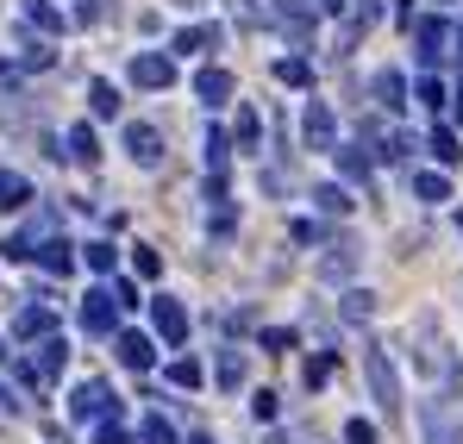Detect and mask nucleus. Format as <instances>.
<instances>
[{"mask_svg": "<svg viewBox=\"0 0 463 444\" xmlns=\"http://www.w3.org/2000/svg\"><path fill=\"white\" fill-rule=\"evenodd\" d=\"M364 370H370V388H376V407L383 413H401V382H394V364H388V351H364Z\"/></svg>", "mask_w": 463, "mask_h": 444, "instance_id": "f257e3e1", "label": "nucleus"}, {"mask_svg": "<svg viewBox=\"0 0 463 444\" xmlns=\"http://www.w3.org/2000/svg\"><path fill=\"white\" fill-rule=\"evenodd\" d=\"M407 32H413V44H420V63H445V38H451V25H445L439 13H420Z\"/></svg>", "mask_w": 463, "mask_h": 444, "instance_id": "f03ea898", "label": "nucleus"}, {"mask_svg": "<svg viewBox=\"0 0 463 444\" xmlns=\"http://www.w3.org/2000/svg\"><path fill=\"white\" fill-rule=\"evenodd\" d=\"M301 138H307V150H338V126H332V107H326V100H313V107H307Z\"/></svg>", "mask_w": 463, "mask_h": 444, "instance_id": "7ed1b4c3", "label": "nucleus"}, {"mask_svg": "<svg viewBox=\"0 0 463 444\" xmlns=\"http://www.w3.org/2000/svg\"><path fill=\"white\" fill-rule=\"evenodd\" d=\"M113 319H119V295L113 288H94V295L81 300V326L100 338V332H113Z\"/></svg>", "mask_w": 463, "mask_h": 444, "instance_id": "20e7f679", "label": "nucleus"}, {"mask_svg": "<svg viewBox=\"0 0 463 444\" xmlns=\"http://www.w3.org/2000/svg\"><path fill=\"white\" fill-rule=\"evenodd\" d=\"M132 81H138V88H169V81H175V57L138 51V57H132Z\"/></svg>", "mask_w": 463, "mask_h": 444, "instance_id": "39448f33", "label": "nucleus"}, {"mask_svg": "<svg viewBox=\"0 0 463 444\" xmlns=\"http://www.w3.org/2000/svg\"><path fill=\"white\" fill-rule=\"evenodd\" d=\"M126 150H132V156L151 169L156 156H163V132H156L151 119H132V126H126Z\"/></svg>", "mask_w": 463, "mask_h": 444, "instance_id": "423d86ee", "label": "nucleus"}, {"mask_svg": "<svg viewBox=\"0 0 463 444\" xmlns=\"http://www.w3.org/2000/svg\"><path fill=\"white\" fill-rule=\"evenodd\" d=\"M175 57H201V51H220V25L213 19H201V25H188V32H175V44H169Z\"/></svg>", "mask_w": 463, "mask_h": 444, "instance_id": "0eeeda50", "label": "nucleus"}, {"mask_svg": "<svg viewBox=\"0 0 463 444\" xmlns=\"http://www.w3.org/2000/svg\"><path fill=\"white\" fill-rule=\"evenodd\" d=\"M19 19L44 38H63V6H51V0H19Z\"/></svg>", "mask_w": 463, "mask_h": 444, "instance_id": "6e6552de", "label": "nucleus"}, {"mask_svg": "<svg viewBox=\"0 0 463 444\" xmlns=\"http://www.w3.org/2000/svg\"><path fill=\"white\" fill-rule=\"evenodd\" d=\"M151 319H156V332H163L169 345H182V338H188V313H182V307H175L169 295H156V300H151Z\"/></svg>", "mask_w": 463, "mask_h": 444, "instance_id": "1a4fd4ad", "label": "nucleus"}, {"mask_svg": "<svg viewBox=\"0 0 463 444\" xmlns=\"http://www.w3.org/2000/svg\"><path fill=\"white\" fill-rule=\"evenodd\" d=\"M194 94H201L207 107H226V94H232V75H226V70H201V75H194Z\"/></svg>", "mask_w": 463, "mask_h": 444, "instance_id": "9d476101", "label": "nucleus"}, {"mask_svg": "<svg viewBox=\"0 0 463 444\" xmlns=\"http://www.w3.org/2000/svg\"><path fill=\"white\" fill-rule=\"evenodd\" d=\"M25 201H32V182L13 175V169H0V213H19Z\"/></svg>", "mask_w": 463, "mask_h": 444, "instance_id": "9b49d317", "label": "nucleus"}, {"mask_svg": "<svg viewBox=\"0 0 463 444\" xmlns=\"http://www.w3.org/2000/svg\"><path fill=\"white\" fill-rule=\"evenodd\" d=\"M88 107H94V119H113L119 113V88L113 81H88Z\"/></svg>", "mask_w": 463, "mask_h": 444, "instance_id": "f8f14e48", "label": "nucleus"}, {"mask_svg": "<svg viewBox=\"0 0 463 444\" xmlns=\"http://www.w3.org/2000/svg\"><path fill=\"white\" fill-rule=\"evenodd\" d=\"M70 250H76V244L51 238V244H38V263H44V269H57V276H70V269H76V257H70Z\"/></svg>", "mask_w": 463, "mask_h": 444, "instance_id": "ddd939ff", "label": "nucleus"}, {"mask_svg": "<svg viewBox=\"0 0 463 444\" xmlns=\"http://www.w3.org/2000/svg\"><path fill=\"white\" fill-rule=\"evenodd\" d=\"M376 100H383L388 113H394V107H407V81H401V70H383V75H376Z\"/></svg>", "mask_w": 463, "mask_h": 444, "instance_id": "4468645a", "label": "nucleus"}, {"mask_svg": "<svg viewBox=\"0 0 463 444\" xmlns=\"http://www.w3.org/2000/svg\"><path fill=\"white\" fill-rule=\"evenodd\" d=\"M413 194H420V201H451V182H445L439 169H420V175H413Z\"/></svg>", "mask_w": 463, "mask_h": 444, "instance_id": "2eb2a0df", "label": "nucleus"}, {"mask_svg": "<svg viewBox=\"0 0 463 444\" xmlns=\"http://www.w3.org/2000/svg\"><path fill=\"white\" fill-rule=\"evenodd\" d=\"M338 169H345L351 182H364V175H370V150L364 145H338Z\"/></svg>", "mask_w": 463, "mask_h": 444, "instance_id": "dca6fc26", "label": "nucleus"}, {"mask_svg": "<svg viewBox=\"0 0 463 444\" xmlns=\"http://www.w3.org/2000/svg\"><path fill=\"white\" fill-rule=\"evenodd\" d=\"M107 407H113V401H107V388H100V382L76 388V413H81V420H94V413H107Z\"/></svg>", "mask_w": 463, "mask_h": 444, "instance_id": "f3484780", "label": "nucleus"}, {"mask_svg": "<svg viewBox=\"0 0 463 444\" xmlns=\"http://www.w3.org/2000/svg\"><path fill=\"white\" fill-rule=\"evenodd\" d=\"M38 332H51V307H32L13 319V338H38Z\"/></svg>", "mask_w": 463, "mask_h": 444, "instance_id": "a211bd4d", "label": "nucleus"}, {"mask_svg": "<svg viewBox=\"0 0 463 444\" xmlns=\"http://www.w3.org/2000/svg\"><path fill=\"white\" fill-rule=\"evenodd\" d=\"M119 364H126V370H145V364H151V345H145L138 332H126V338H119Z\"/></svg>", "mask_w": 463, "mask_h": 444, "instance_id": "6ab92c4d", "label": "nucleus"}, {"mask_svg": "<svg viewBox=\"0 0 463 444\" xmlns=\"http://www.w3.org/2000/svg\"><path fill=\"white\" fill-rule=\"evenodd\" d=\"M70 156L76 163H94L100 150H94V126H70Z\"/></svg>", "mask_w": 463, "mask_h": 444, "instance_id": "aec40b11", "label": "nucleus"}, {"mask_svg": "<svg viewBox=\"0 0 463 444\" xmlns=\"http://www.w3.org/2000/svg\"><path fill=\"white\" fill-rule=\"evenodd\" d=\"M432 156H439V163H458V156H463V145H458V132H451V126H439V132H432Z\"/></svg>", "mask_w": 463, "mask_h": 444, "instance_id": "412c9836", "label": "nucleus"}, {"mask_svg": "<svg viewBox=\"0 0 463 444\" xmlns=\"http://www.w3.org/2000/svg\"><path fill=\"white\" fill-rule=\"evenodd\" d=\"M19 63H25V70H51L57 57H51V44H38V38H25V44H19Z\"/></svg>", "mask_w": 463, "mask_h": 444, "instance_id": "4be33fe9", "label": "nucleus"}, {"mask_svg": "<svg viewBox=\"0 0 463 444\" xmlns=\"http://www.w3.org/2000/svg\"><path fill=\"white\" fill-rule=\"evenodd\" d=\"M413 94H420V107H432V113H439V107H451V100H445V81H439V75H420V88H413Z\"/></svg>", "mask_w": 463, "mask_h": 444, "instance_id": "5701e85b", "label": "nucleus"}, {"mask_svg": "<svg viewBox=\"0 0 463 444\" xmlns=\"http://www.w3.org/2000/svg\"><path fill=\"white\" fill-rule=\"evenodd\" d=\"M276 75H282V81H288V88H307V81H313L307 57H282V63H276Z\"/></svg>", "mask_w": 463, "mask_h": 444, "instance_id": "b1692460", "label": "nucleus"}, {"mask_svg": "<svg viewBox=\"0 0 463 444\" xmlns=\"http://www.w3.org/2000/svg\"><path fill=\"white\" fill-rule=\"evenodd\" d=\"M232 132H238V145H244V150L257 145V132H263V126H257V107H238V126H232Z\"/></svg>", "mask_w": 463, "mask_h": 444, "instance_id": "393cba45", "label": "nucleus"}, {"mask_svg": "<svg viewBox=\"0 0 463 444\" xmlns=\"http://www.w3.org/2000/svg\"><path fill=\"white\" fill-rule=\"evenodd\" d=\"M213 375H220V388H238V382H244V357H238V351H226Z\"/></svg>", "mask_w": 463, "mask_h": 444, "instance_id": "a878e982", "label": "nucleus"}, {"mask_svg": "<svg viewBox=\"0 0 463 444\" xmlns=\"http://www.w3.org/2000/svg\"><path fill=\"white\" fill-rule=\"evenodd\" d=\"M145 444H175V426H169L163 413H151V420H145Z\"/></svg>", "mask_w": 463, "mask_h": 444, "instance_id": "bb28decb", "label": "nucleus"}, {"mask_svg": "<svg viewBox=\"0 0 463 444\" xmlns=\"http://www.w3.org/2000/svg\"><path fill=\"white\" fill-rule=\"evenodd\" d=\"M313 207H319V213H345L351 201H345V188H319V194H313Z\"/></svg>", "mask_w": 463, "mask_h": 444, "instance_id": "cd10ccee", "label": "nucleus"}, {"mask_svg": "<svg viewBox=\"0 0 463 444\" xmlns=\"http://www.w3.org/2000/svg\"><path fill=\"white\" fill-rule=\"evenodd\" d=\"M169 382H182V388H194V382H201V364H188V357H182V364H169Z\"/></svg>", "mask_w": 463, "mask_h": 444, "instance_id": "c85d7f7f", "label": "nucleus"}, {"mask_svg": "<svg viewBox=\"0 0 463 444\" xmlns=\"http://www.w3.org/2000/svg\"><path fill=\"white\" fill-rule=\"evenodd\" d=\"M81 250H88V263H94V269H113V257H119L113 244H81Z\"/></svg>", "mask_w": 463, "mask_h": 444, "instance_id": "c756f323", "label": "nucleus"}, {"mask_svg": "<svg viewBox=\"0 0 463 444\" xmlns=\"http://www.w3.org/2000/svg\"><path fill=\"white\" fill-rule=\"evenodd\" d=\"M370 313V295H345V319H364Z\"/></svg>", "mask_w": 463, "mask_h": 444, "instance_id": "7c9ffc66", "label": "nucleus"}, {"mask_svg": "<svg viewBox=\"0 0 463 444\" xmlns=\"http://www.w3.org/2000/svg\"><path fill=\"white\" fill-rule=\"evenodd\" d=\"M100 444H132V439H126L119 426H100Z\"/></svg>", "mask_w": 463, "mask_h": 444, "instance_id": "2f4dec72", "label": "nucleus"}, {"mask_svg": "<svg viewBox=\"0 0 463 444\" xmlns=\"http://www.w3.org/2000/svg\"><path fill=\"white\" fill-rule=\"evenodd\" d=\"M451 113H458V126H463V88H458V94H451Z\"/></svg>", "mask_w": 463, "mask_h": 444, "instance_id": "473e14b6", "label": "nucleus"}, {"mask_svg": "<svg viewBox=\"0 0 463 444\" xmlns=\"http://www.w3.org/2000/svg\"><path fill=\"white\" fill-rule=\"evenodd\" d=\"M194 444H207V439H194Z\"/></svg>", "mask_w": 463, "mask_h": 444, "instance_id": "72a5a7b5", "label": "nucleus"}]
</instances>
